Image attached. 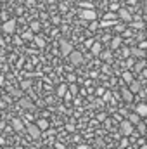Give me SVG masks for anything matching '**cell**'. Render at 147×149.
<instances>
[{
  "label": "cell",
  "instance_id": "1",
  "mask_svg": "<svg viewBox=\"0 0 147 149\" xmlns=\"http://www.w3.org/2000/svg\"><path fill=\"white\" fill-rule=\"evenodd\" d=\"M68 57H69V63H71L73 66H80V64L83 63V54L78 52V50H71V52L68 54Z\"/></svg>",
  "mask_w": 147,
  "mask_h": 149
},
{
  "label": "cell",
  "instance_id": "2",
  "mask_svg": "<svg viewBox=\"0 0 147 149\" xmlns=\"http://www.w3.org/2000/svg\"><path fill=\"white\" fill-rule=\"evenodd\" d=\"M80 17L85 19V21H95V19H97V12H95L94 9H83V10L80 12Z\"/></svg>",
  "mask_w": 147,
  "mask_h": 149
},
{
  "label": "cell",
  "instance_id": "3",
  "mask_svg": "<svg viewBox=\"0 0 147 149\" xmlns=\"http://www.w3.org/2000/svg\"><path fill=\"white\" fill-rule=\"evenodd\" d=\"M2 31L7 33V35H12L16 31V19H7L3 24H2Z\"/></svg>",
  "mask_w": 147,
  "mask_h": 149
},
{
  "label": "cell",
  "instance_id": "4",
  "mask_svg": "<svg viewBox=\"0 0 147 149\" xmlns=\"http://www.w3.org/2000/svg\"><path fill=\"white\" fill-rule=\"evenodd\" d=\"M119 130H121V134H123V135H130V134H133V125H132L128 120H125V121H121Z\"/></svg>",
  "mask_w": 147,
  "mask_h": 149
},
{
  "label": "cell",
  "instance_id": "5",
  "mask_svg": "<svg viewBox=\"0 0 147 149\" xmlns=\"http://www.w3.org/2000/svg\"><path fill=\"white\" fill-rule=\"evenodd\" d=\"M128 90L132 92V94H137V92H140L142 90V81H139V80H132L130 83H128Z\"/></svg>",
  "mask_w": 147,
  "mask_h": 149
},
{
  "label": "cell",
  "instance_id": "6",
  "mask_svg": "<svg viewBox=\"0 0 147 149\" xmlns=\"http://www.w3.org/2000/svg\"><path fill=\"white\" fill-rule=\"evenodd\" d=\"M26 130H28V134H30V137H33V139H38L40 135H42V132L38 130V127L35 123H28V127H26Z\"/></svg>",
  "mask_w": 147,
  "mask_h": 149
},
{
  "label": "cell",
  "instance_id": "7",
  "mask_svg": "<svg viewBox=\"0 0 147 149\" xmlns=\"http://www.w3.org/2000/svg\"><path fill=\"white\" fill-rule=\"evenodd\" d=\"M116 16H118V19H123V21H132V19H133L128 9H118Z\"/></svg>",
  "mask_w": 147,
  "mask_h": 149
},
{
  "label": "cell",
  "instance_id": "8",
  "mask_svg": "<svg viewBox=\"0 0 147 149\" xmlns=\"http://www.w3.org/2000/svg\"><path fill=\"white\" fill-rule=\"evenodd\" d=\"M71 50H73L71 42H68V40H61V54H62V56H68Z\"/></svg>",
  "mask_w": 147,
  "mask_h": 149
},
{
  "label": "cell",
  "instance_id": "9",
  "mask_svg": "<svg viewBox=\"0 0 147 149\" xmlns=\"http://www.w3.org/2000/svg\"><path fill=\"white\" fill-rule=\"evenodd\" d=\"M121 97H123L126 102H132V101H133V94H132L126 87H123V88H121Z\"/></svg>",
  "mask_w": 147,
  "mask_h": 149
},
{
  "label": "cell",
  "instance_id": "10",
  "mask_svg": "<svg viewBox=\"0 0 147 149\" xmlns=\"http://www.w3.org/2000/svg\"><path fill=\"white\" fill-rule=\"evenodd\" d=\"M19 106H21L23 109H33V102H31L30 99H26V97L19 99Z\"/></svg>",
  "mask_w": 147,
  "mask_h": 149
},
{
  "label": "cell",
  "instance_id": "11",
  "mask_svg": "<svg viewBox=\"0 0 147 149\" xmlns=\"http://www.w3.org/2000/svg\"><path fill=\"white\" fill-rule=\"evenodd\" d=\"M35 125L38 127V130H40V132H43V130H47V128H49V121H47L45 118H40V120H37V123H35Z\"/></svg>",
  "mask_w": 147,
  "mask_h": 149
},
{
  "label": "cell",
  "instance_id": "12",
  "mask_svg": "<svg viewBox=\"0 0 147 149\" xmlns=\"http://www.w3.org/2000/svg\"><path fill=\"white\" fill-rule=\"evenodd\" d=\"M90 50H92V54H94V56H99V54L102 52V45H101L99 42H94V43L90 45Z\"/></svg>",
  "mask_w": 147,
  "mask_h": 149
},
{
  "label": "cell",
  "instance_id": "13",
  "mask_svg": "<svg viewBox=\"0 0 147 149\" xmlns=\"http://www.w3.org/2000/svg\"><path fill=\"white\" fill-rule=\"evenodd\" d=\"M135 113H137L140 118L147 116V106H146V104H139V106H137V109H135Z\"/></svg>",
  "mask_w": 147,
  "mask_h": 149
},
{
  "label": "cell",
  "instance_id": "14",
  "mask_svg": "<svg viewBox=\"0 0 147 149\" xmlns=\"http://www.w3.org/2000/svg\"><path fill=\"white\" fill-rule=\"evenodd\" d=\"M132 56H133V57H140V59H144L146 52H144V49H137V47H133V49H132Z\"/></svg>",
  "mask_w": 147,
  "mask_h": 149
},
{
  "label": "cell",
  "instance_id": "15",
  "mask_svg": "<svg viewBox=\"0 0 147 149\" xmlns=\"http://www.w3.org/2000/svg\"><path fill=\"white\" fill-rule=\"evenodd\" d=\"M23 127H24V125H23V121H21V120H17V118H16V120H12V128H14L16 132H23Z\"/></svg>",
  "mask_w": 147,
  "mask_h": 149
},
{
  "label": "cell",
  "instance_id": "16",
  "mask_svg": "<svg viewBox=\"0 0 147 149\" xmlns=\"http://www.w3.org/2000/svg\"><path fill=\"white\" fill-rule=\"evenodd\" d=\"M128 121H130L132 125H137V123L140 121V116H139V114H137L135 111H133V113H130V114H128Z\"/></svg>",
  "mask_w": 147,
  "mask_h": 149
},
{
  "label": "cell",
  "instance_id": "17",
  "mask_svg": "<svg viewBox=\"0 0 147 149\" xmlns=\"http://www.w3.org/2000/svg\"><path fill=\"white\" fill-rule=\"evenodd\" d=\"M119 45H121V38L119 37H114L111 40V49H119Z\"/></svg>",
  "mask_w": 147,
  "mask_h": 149
},
{
  "label": "cell",
  "instance_id": "18",
  "mask_svg": "<svg viewBox=\"0 0 147 149\" xmlns=\"http://www.w3.org/2000/svg\"><path fill=\"white\" fill-rule=\"evenodd\" d=\"M33 42L37 43V47H40V49H43L45 47V40L42 37H33Z\"/></svg>",
  "mask_w": 147,
  "mask_h": 149
},
{
  "label": "cell",
  "instance_id": "19",
  "mask_svg": "<svg viewBox=\"0 0 147 149\" xmlns=\"http://www.w3.org/2000/svg\"><path fill=\"white\" fill-rule=\"evenodd\" d=\"M104 19H106V21H116L118 16H116V12H106V14H104Z\"/></svg>",
  "mask_w": 147,
  "mask_h": 149
},
{
  "label": "cell",
  "instance_id": "20",
  "mask_svg": "<svg viewBox=\"0 0 147 149\" xmlns=\"http://www.w3.org/2000/svg\"><path fill=\"white\" fill-rule=\"evenodd\" d=\"M123 80H125L126 83H130V81L133 80V73H132V71H125V73H123Z\"/></svg>",
  "mask_w": 147,
  "mask_h": 149
},
{
  "label": "cell",
  "instance_id": "21",
  "mask_svg": "<svg viewBox=\"0 0 147 149\" xmlns=\"http://www.w3.org/2000/svg\"><path fill=\"white\" fill-rule=\"evenodd\" d=\"M19 87H21V90H28V88L31 87V81H30V80H23Z\"/></svg>",
  "mask_w": 147,
  "mask_h": 149
},
{
  "label": "cell",
  "instance_id": "22",
  "mask_svg": "<svg viewBox=\"0 0 147 149\" xmlns=\"http://www.w3.org/2000/svg\"><path fill=\"white\" fill-rule=\"evenodd\" d=\"M137 130H139L140 135H144V134H146V125H144L142 121H139V123H137Z\"/></svg>",
  "mask_w": 147,
  "mask_h": 149
},
{
  "label": "cell",
  "instance_id": "23",
  "mask_svg": "<svg viewBox=\"0 0 147 149\" xmlns=\"http://www.w3.org/2000/svg\"><path fill=\"white\" fill-rule=\"evenodd\" d=\"M132 26H133V28H137V30H142V28H144V23L137 19V21H133V23H132Z\"/></svg>",
  "mask_w": 147,
  "mask_h": 149
},
{
  "label": "cell",
  "instance_id": "24",
  "mask_svg": "<svg viewBox=\"0 0 147 149\" xmlns=\"http://www.w3.org/2000/svg\"><path fill=\"white\" fill-rule=\"evenodd\" d=\"M99 56H101L104 61H111V59H112V57H111V52H101Z\"/></svg>",
  "mask_w": 147,
  "mask_h": 149
},
{
  "label": "cell",
  "instance_id": "25",
  "mask_svg": "<svg viewBox=\"0 0 147 149\" xmlns=\"http://www.w3.org/2000/svg\"><path fill=\"white\" fill-rule=\"evenodd\" d=\"M66 94V85H59L57 88V95H64Z\"/></svg>",
  "mask_w": 147,
  "mask_h": 149
},
{
  "label": "cell",
  "instance_id": "26",
  "mask_svg": "<svg viewBox=\"0 0 147 149\" xmlns=\"http://www.w3.org/2000/svg\"><path fill=\"white\" fill-rule=\"evenodd\" d=\"M31 31H40V23H37V21L31 23Z\"/></svg>",
  "mask_w": 147,
  "mask_h": 149
},
{
  "label": "cell",
  "instance_id": "27",
  "mask_svg": "<svg viewBox=\"0 0 147 149\" xmlns=\"http://www.w3.org/2000/svg\"><path fill=\"white\" fill-rule=\"evenodd\" d=\"M23 38H24V40H33V31H26V33H23Z\"/></svg>",
  "mask_w": 147,
  "mask_h": 149
},
{
  "label": "cell",
  "instance_id": "28",
  "mask_svg": "<svg viewBox=\"0 0 147 149\" xmlns=\"http://www.w3.org/2000/svg\"><path fill=\"white\" fill-rule=\"evenodd\" d=\"M81 7H83V9H94V5H92L90 2H83V3H81Z\"/></svg>",
  "mask_w": 147,
  "mask_h": 149
},
{
  "label": "cell",
  "instance_id": "29",
  "mask_svg": "<svg viewBox=\"0 0 147 149\" xmlns=\"http://www.w3.org/2000/svg\"><path fill=\"white\" fill-rule=\"evenodd\" d=\"M142 68H144V61H140V63L135 66V71H142Z\"/></svg>",
  "mask_w": 147,
  "mask_h": 149
},
{
  "label": "cell",
  "instance_id": "30",
  "mask_svg": "<svg viewBox=\"0 0 147 149\" xmlns=\"http://www.w3.org/2000/svg\"><path fill=\"white\" fill-rule=\"evenodd\" d=\"M69 90H71V94H76V92H78V87H76V85H71V87H69Z\"/></svg>",
  "mask_w": 147,
  "mask_h": 149
},
{
  "label": "cell",
  "instance_id": "31",
  "mask_svg": "<svg viewBox=\"0 0 147 149\" xmlns=\"http://www.w3.org/2000/svg\"><path fill=\"white\" fill-rule=\"evenodd\" d=\"M118 9H119V5H118V3H111V10H112V12H114V10H118Z\"/></svg>",
  "mask_w": 147,
  "mask_h": 149
},
{
  "label": "cell",
  "instance_id": "32",
  "mask_svg": "<svg viewBox=\"0 0 147 149\" xmlns=\"http://www.w3.org/2000/svg\"><path fill=\"white\" fill-rule=\"evenodd\" d=\"M90 23H92V24H90V28H92V30H95V28L99 26V24H97V21H90Z\"/></svg>",
  "mask_w": 147,
  "mask_h": 149
},
{
  "label": "cell",
  "instance_id": "33",
  "mask_svg": "<svg viewBox=\"0 0 147 149\" xmlns=\"http://www.w3.org/2000/svg\"><path fill=\"white\" fill-rule=\"evenodd\" d=\"M68 80H69V81H76V78H74V74H69V76H68Z\"/></svg>",
  "mask_w": 147,
  "mask_h": 149
},
{
  "label": "cell",
  "instance_id": "34",
  "mask_svg": "<svg viewBox=\"0 0 147 149\" xmlns=\"http://www.w3.org/2000/svg\"><path fill=\"white\" fill-rule=\"evenodd\" d=\"M78 149H87V146H80Z\"/></svg>",
  "mask_w": 147,
  "mask_h": 149
},
{
  "label": "cell",
  "instance_id": "35",
  "mask_svg": "<svg viewBox=\"0 0 147 149\" xmlns=\"http://www.w3.org/2000/svg\"><path fill=\"white\" fill-rule=\"evenodd\" d=\"M140 149H147V146H142V148H140Z\"/></svg>",
  "mask_w": 147,
  "mask_h": 149
},
{
  "label": "cell",
  "instance_id": "36",
  "mask_svg": "<svg viewBox=\"0 0 147 149\" xmlns=\"http://www.w3.org/2000/svg\"><path fill=\"white\" fill-rule=\"evenodd\" d=\"M47 149H54V148H47Z\"/></svg>",
  "mask_w": 147,
  "mask_h": 149
},
{
  "label": "cell",
  "instance_id": "37",
  "mask_svg": "<svg viewBox=\"0 0 147 149\" xmlns=\"http://www.w3.org/2000/svg\"><path fill=\"white\" fill-rule=\"evenodd\" d=\"M0 2H5V0H0Z\"/></svg>",
  "mask_w": 147,
  "mask_h": 149
},
{
  "label": "cell",
  "instance_id": "38",
  "mask_svg": "<svg viewBox=\"0 0 147 149\" xmlns=\"http://www.w3.org/2000/svg\"><path fill=\"white\" fill-rule=\"evenodd\" d=\"M0 3H2V2H0ZM0 9H2V7H0Z\"/></svg>",
  "mask_w": 147,
  "mask_h": 149
}]
</instances>
